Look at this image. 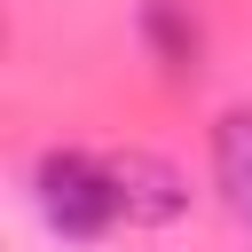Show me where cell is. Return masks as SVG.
I'll list each match as a JSON object with an SVG mask.
<instances>
[{
    "mask_svg": "<svg viewBox=\"0 0 252 252\" xmlns=\"http://www.w3.org/2000/svg\"><path fill=\"white\" fill-rule=\"evenodd\" d=\"M32 197L47 213L55 236H102L126 205H118V181H110V158H87V150H47L32 165Z\"/></svg>",
    "mask_w": 252,
    "mask_h": 252,
    "instance_id": "obj_1",
    "label": "cell"
},
{
    "mask_svg": "<svg viewBox=\"0 0 252 252\" xmlns=\"http://www.w3.org/2000/svg\"><path fill=\"white\" fill-rule=\"evenodd\" d=\"M110 181H118L126 220H142V228H165V220L189 213V181H181L165 158H150V150H118V158H110Z\"/></svg>",
    "mask_w": 252,
    "mask_h": 252,
    "instance_id": "obj_2",
    "label": "cell"
},
{
    "mask_svg": "<svg viewBox=\"0 0 252 252\" xmlns=\"http://www.w3.org/2000/svg\"><path fill=\"white\" fill-rule=\"evenodd\" d=\"M213 181H220L228 213L252 220V102L220 110V126H213Z\"/></svg>",
    "mask_w": 252,
    "mask_h": 252,
    "instance_id": "obj_3",
    "label": "cell"
},
{
    "mask_svg": "<svg viewBox=\"0 0 252 252\" xmlns=\"http://www.w3.org/2000/svg\"><path fill=\"white\" fill-rule=\"evenodd\" d=\"M142 39L165 63V79H189L197 71V24H189L181 0H142Z\"/></svg>",
    "mask_w": 252,
    "mask_h": 252,
    "instance_id": "obj_4",
    "label": "cell"
}]
</instances>
